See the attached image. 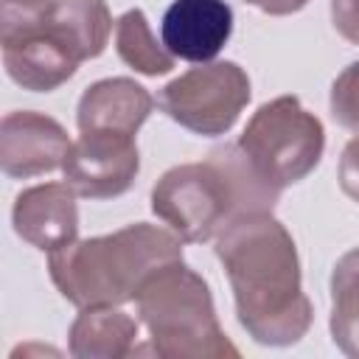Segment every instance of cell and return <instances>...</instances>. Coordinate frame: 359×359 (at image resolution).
Returning a JSON list of instances; mask_svg holds the SVG:
<instances>
[{"label": "cell", "mask_w": 359, "mask_h": 359, "mask_svg": "<svg viewBox=\"0 0 359 359\" xmlns=\"http://www.w3.org/2000/svg\"><path fill=\"white\" fill-rule=\"evenodd\" d=\"M238 325L272 348L294 345L311 328V303L303 294L294 238L272 213H247L216 236Z\"/></svg>", "instance_id": "1"}, {"label": "cell", "mask_w": 359, "mask_h": 359, "mask_svg": "<svg viewBox=\"0 0 359 359\" xmlns=\"http://www.w3.org/2000/svg\"><path fill=\"white\" fill-rule=\"evenodd\" d=\"M278 196L233 143L213 149L202 163L168 168L151 188V210L182 241L205 244L247 213H272Z\"/></svg>", "instance_id": "2"}, {"label": "cell", "mask_w": 359, "mask_h": 359, "mask_svg": "<svg viewBox=\"0 0 359 359\" xmlns=\"http://www.w3.org/2000/svg\"><path fill=\"white\" fill-rule=\"evenodd\" d=\"M174 261H182V238L171 227L135 222L50 250L48 272L67 303L93 309L135 300L140 286Z\"/></svg>", "instance_id": "3"}, {"label": "cell", "mask_w": 359, "mask_h": 359, "mask_svg": "<svg viewBox=\"0 0 359 359\" xmlns=\"http://www.w3.org/2000/svg\"><path fill=\"white\" fill-rule=\"evenodd\" d=\"M137 320L149 331V353L163 359H222L238 348L219 325L208 280L185 261L151 275L137 297Z\"/></svg>", "instance_id": "4"}, {"label": "cell", "mask_w": 359, "mask_h": 359, "mask_svg": "<svg viewBox=\"0 0 359 359\" xmlns=\"http://www.w3.org/2000/svg\"><path fill=\"white\" fill-rule=\"evenodd\" d=\"M238 149L264 182L283 191L306 180L323 160L325 129L300 98L278 95L261 104L247 121Z\"/></svg>", "instance_id": "5"}, {"label": "cell", "mask_w": 359, "mask_h": 359, "mask_svg": "<svg viewBox=\"0 0 359 359\" xmlns=\"http://www.w3.org/2000/svg\"><path fill=\"white\" fill-rule=\"evenodd\" d=\"M250 95L247 70L236 62L213 59L168 81L157 93V107L182 129L202 137H219L236 126Z\"/></svg>", "instance_id": "6"}, {"label": "cell", "mask_w": 359, "mask_h": 359, "mask_svg": "<svg viewBox=\"0 0 359 359\" xmlns=\"http://www.w3.org/2000/svg\"><path fill=\"white\" fill-rule=\"evenodd\" d=\"M140 171V154L132 135L81 132L73 140L62 174L84 199H115L126 194Z\"/></svg>", "instance_id": "7"}, {"label": "cell", "mask_w": 359, "mask_h": 359, "mask_svg": "<svg viewBox=\"0 0 359 359\" xmlns=\"http://www.w3.org/2000/svg\"><path fill=\"white\" fill-rule=\"evenodd\" d=\"M73 140L67 129L42 112L17 109L0 123V168L11 180H28L65 165Z\"/></svg>", "instance_id": "8"}, {"label": "cell", "mask_w": 359, "mask_h": 359, "mask_svg": "<svg viewBox=\"0 0 359 359\" xmlns=\"http://www.w3.org/2000/svg\"><path fill=\"white\" fill-rule=\"evenodd\" d=\"M163 45L185 62H213L233 34V8L224 0H174L163 14Z\"/></svg>", "instance_id": "9"}, {"label": "cell", "mask_w": 359, "mask_h": 359, "mask_svg": "<svg viewBox=\"0 0 359 359\" xmlns=\"http://www.w3.org/2000/svg\"><path fill=\"white\" fill-rule=\"evenodd\" d=\"M67 182H45L25 188L11 208L14 233L31 247L50 252L79 238V205Z\"/></svg>", "instance_id": "10"}, {"label": "cell", "mask_w": 359, "mask_h": 359, "mask_svg": "<svg viewBox=\"0 0 359 359\" xmlns=\"http://www.w3.org/2000/svg\"><path fill=\"white\" fill-rule=\"evenodd\" d=\"M154 98L143 84L126 76H112L90 84L76 107L79 132H115L137 135V129L151 115Z\"/></svg>", "instance_id": "11"}, {"label": "cell", "mask_w": 359, "mask_h": 359, "mask_svg": "<svg viewBox=\"0 0 359 359\" xmlns=\"http://www.w3.org/2000/svg\"><path fill=\"white\" fill-rule=\"evenodd\" d=\"M3 67H6V76L22 90L50 93L76 73L79 62L42 25L28 36H20L3 45Z\"/></svg>", "instance_id": "12"}, {"label": "cell", "mask_w": 359, "mask_h": 359, "mask_svg": "<svg viewBox=\"0 0 359 359\" xmlns=\"http://www.w3.org/2000/svg\"><path fill=\"white\" fill-rule=\"evenodd\" d=\"M140 320L126 314L121 306H93L70 325V353L76 359H123L137 353Z\"/></svg>", "instance_id": "13"}, {"label": "cell", "mask_w": 359, "mask_h": 359, "mask_svg": "<svg viewBox=\"0 0 359 359\" xmlns=\"http://www.w3.org/2000/svg\"><path fill=\"white\" fill-rule=\"evenodd\" d=\"M45 28L81 65L104 53L112 34V14L107 0H50Z\"/></svg>", "instance_id": "14"}, {"label": "cell", "mask_w": 359, "mask_h": 359, "mask_svg": "<svg viewBox=\"0 0 359 359\" xmlns=\"http://www.w3.org/2000/svg\"><path fill=\"white\" fill-rule=\"evenodd\" d=\"M331 339L345 353L359 359V247L348 250L331 272Z\"/></svg>", "instance_id": "15"}, {"label": "cell", "mask_w": 359, "mask_h": 359, "mask_svg": "<svg viewBox=\"0 0 359 359\" xmlns=\"http://www.w3.org/2000/svg\"><path fill=\"white\" fill-rule=\"evenodd\" d=\"M115 50L123 65L140 76H165L174 70V53L157 42L140 8H129L115 22Z\"/></svg>", "instance_id": "16"}, {"label": "cell", "mask_w": 359, "mask_h": 359, "mask_svg": "<svg viewBox=\"0 0 359 359\" xmlns=\"http://www.w3.org/2000/svg\"><path fill=\"white\" fill-rule=\"evenodd\" d=\"M50 0H0V42H14L39 31L48 20Z\"/></svg>", "instance_id": "17"}, {"label": "cell", "mask_w": 359, "mask_h": 359, "mask_svg": "<svg viewBox=\"0 0 359 359\" xmlns=\"http://www.w3.org/2000/svg\"><path fill=\"white\" fill-rule=\"evenodd\" d=\"M331 115L339 126L359 135V62H351L331 84Z\"/></svg>", "instance_id": "18"}, {"label": "cell", "mask_w": 359, "mask_h": 359, "mask_svg": "<svg viewBox=\"0 0 359 359\" xmlns=\"http://www.w3.org/2000/svg\"><path fill=\"white\" fill-rule=\"evenodd\" d=\"M331 25L345 42L359 45V0H331Z\"/></svg>", "instance_id": "19"}, {"label": "cell", "mask_w": 359, "mask_h": 359, "mask_svg": "<svg viewBox=\"0 0 359 359\" xmlns=\"http://www.w3.org/2000/svg\"><path fill=\"white\" fill-rule=\"evenodd\" d=\"M339 188L345 196H351L359 205V135L348 140L339 157Z\"/></svg>", "instance_id": "20"}, {"label": "cell", "mask_w": 359, "mask_h": 359, "mask_svg": "<svg viewBox=\"0 0 359 359\" xmlns=\"http://www.w3.org/2000/svg\"><path fill=\"white\" fill-rule=\"evenodd\" d=\"M252 8L269 14V17H286V14H294L300 11L309 0H247Z\"/></svg>", "instance_id": "21"}]
</instances>
